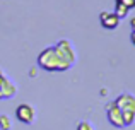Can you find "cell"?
Masks as SVG:
<instances>
[{
  "mask_svg": "<svg viewBox=\"0 0 135 130\" xmlns=\"http://www.w3.org/2000/svg\"><path fill=\"white\" fill-rule=\"evenodd\" d=\"M38 65L48 72H65L70 69V65L62 58V55L56 51L55 46H48L38 57Z\"/></svg>",
  "mask_w": 135,
  "mask_h": 130,
  "instance_id": "cell-1",
  "label": "cell"
},
{
  "mask_svg": "<svg viewBox=\"0 0 135 130\" xmlns=\"http://www.w3.org/2000/svg\"><path fill=\"white\" fill-rule=\"evenodd\" d=\"M115 104L122 110L125 127H130L135 122V96H132V94H128V93L120 94L115 99Z\"/></svg>",
  "mask_w": 135,
  "mask_h": 130,
  "instance_id": "cell-2",
  "label": "cell"
},
{
  "mask_svg": "<svg viewBox=\"0 0 135 130\" xmlns=\"http://www.w3.org/2000/svg\"><path fill=\"white\" fill-rule=\"evenodd\" d=\"M55 48L70 67L75 64V51H74V46H72V43H70L69 40H60L58 43L55 45Z\"/></svg>",
  "mask_w": 135,
  "mask_h": 130,
  "instance_id": "cell-3",
  "label": "cell"
},
{
  "mask_svg": "<svg viewBox=\"0 0 135 130\" xmlns=\"http://www.w3.org/2000/svg\"><path fill=\"white\" fill-rule=\"evenodd\" d=\"M106 117H108L109 123H111L113 127H116V128H123V127H125L122 110H120V108L115 104V101H113V103H109L108 106H106Z\"/></svg>",
  "mask_w": 135,
  "mask_h": 130,
  "instance_id": "cell-4",
  "label": "cell"
},
{
  "mask_svg": "<svg viewBox=\"0 0 135 130\" xmlns=\"http://www.w3.org/2000/svg\"><path fill=\"white\" fill-rule=\"evenodd\" d=\"M16 117H17V120H19L21 123L29 125V123H33V122H34L36 113H34V110H33L31 104L24 103V104H19V106L16 108Z\"/></svg>",
  "mask_w": 135,
  "mask_h": 130,
  "instance_id": "cell-5",
  "label": "cell"
},
{
  "mask_svg": "<svg viewBox=\"0 0 135 130\" xmlns=\"http://www.w3.org/2000/svg\"><path fill=\"white\" fill-rule=\"evenodd\" d=\"M14 96H16V86L0 70V99H9V98H14Z\"/></svg>",
  "mask_w": 135,
  "mask_h": 130,
  "instance_id": "cell-6",
  "label": "cell"
},
{
  "mask_svg": "<svg viewBox=\"0 0 135 130\" xmlns=\"http://www.w3.org/2000/svg\"><path fill=\"white\" fill-rule=\"evenodd\" d=\"M120 17L116 16L115 12H101L99 14V22H101V26L104 27V29H116L120 24Z\"/></svg>",
  "mask_w": 135,
  "mask_h": 130,
  "instance_id": "cell-7",
  "label": "cell"
},
{
  "mask_svg": "<svg viewBox=\"0 0 135 130\" xmlns=\"http://www.w3.org/2000/svg\"><path fill=\"white\" fill-rule=\"evenodd\" d=\"M128 10H130V9H128L127 5H123L122 2H116V9H115V14H116V16L120 17V19H123V17H125L127 14H128Z\"/></svg>",
  "mask_w": 135,
  "mask_h": 130,
  "instance_id": "cell-8",
  "label": "cell"
},
{
  "mask_svg": "<svg viewBox=\"0 0 135 130\" xmlns=\"http://www.w3.org/2000/svg\"><path fill=\"white\" fill-rule=\"evenodd\" d=\"M0 130H10V120L7 115H0Z\"/></svg>",
  "mask_w": 135,
  "mask_h": 130,
  "instance_id": "cell-9",
  "label": "cell"
},
{
  "mask_svg": "<svg viewBox=\"0 0 135 130\" xmlns=\"http://www.w3.org/2000/svg\"><path fill=\"white\" fill-rule=\"evenodd\" d=\"M77 130H94V128H92V125L89 122H80V123L77 125Z\"/></svg>",
  "mask_w": 135,
  "mask_h": 130,
  "instance_id": "cell-10",
  "label": "cell"
},
{
  "mask_svg": "<svg viewBox=\"0 0 135 130\" xmlns=\"http://www.w3.org/2000/svg\"><path fill=\"white\" fill-rule=\"evenodd\" d=\"M116 2H122L123 5H127L128 9H133L135 7V0H116Z\"/></svg>",
  "mask_w": 135,
  "mask_h": 130,
  "instance_id": "cell-11",
  "label": "cell"
},
{
  "mask_svg": "<svg viewBox=\"0 0 135 130\" xmlns=\"http://www.w3.org/2000/svg\"><path fill=\"white\" fill-rule=\"evenodd\" d=\"M130 26H132V31H135V17L130 21Z\"/></svg>",
  "mask_w": 135,
  "mask_h": 130,
  "instance_id": "cell-12",
  "label": "cell"
},
{
  "mask_svg": "<svg viewBox=\"0 0 135 130\" xmlns=\"http://www.w3.org/2000/svg\"><path fill=\"white\" fill-rule=\"evenodd\" d=\"M132 43H133V46H135V31H132Z\"/></svg>",
  "mask_w": 135,
  "mask_h": 130,
  "instance_id": "cell-13",
  "label": "cell"
}]
</instances>
